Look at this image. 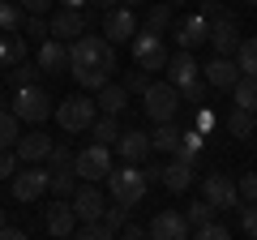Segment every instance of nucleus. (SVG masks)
<instances>
[{"label": "nucleus", "mask_w": 257, "mask_h": 240, "mask_svg": "<svg viewBox=\"0 0 257 240\" xmlns=\"http://www.w3.org/2000/svg\"><path fill=\"white\" fill-rule=\"evenodd\" d=\"M103 185L111 189V202H116V206H124V210H133V206H138L142 197H146L150 180H146V172H142L138 163H124V167H111Z\"/></svg>", "instance_id": "nucleus-2"}, {"label": "nucleus", "mask_w": 257, "mask_h": 240, "mask_svg": "<svg viewBox=\"0 0 257 240\" xmlns=\"http://www.w3.org/2000/svg\"><path fill=\"white\" fill-rule=\"evenodd\" d=\"M43 227H47V236L69 240V236H73V227H77L73 202H69V197H52V202L43 206Z\"/></svg>", "instance_id": "nucleus-10"}, {"label": "nucleus", "mask_w": 257, "mask_h": 240, "mask_svg": "<svg viewBox=\"0 0 257 240\" xmlns=\"http://www.w3.org/2000/svg\"><path fill=\"white\" fill-rule=\"evenodd\" d=\"M47 180H52L47 163H26V167H18V172L9 176V193H13V202H39V197L47 193Z\"/></svg>", "instance_id": "nucleus-7"}, {"label": "nucleus", "mask_w": 257, "mask_h": 240, "mask_svg": "<svg viewBox=\"0 0 257 240\" xmlns=\"http://www.w3.org/2000/svg\"><path fill=\"white\" fill-rule=\"evenodd\" d=\"M133 35H138V13L128 9V5H116V9L103 13V39H107L111 47H116V43H128Z\"/></svg>", "instance_id": "nucleus-11"}, {"label": "nucleus", "mask_w": 257, "mask_h": 240, "mask_svg": "<svg viewBox=\"0 0 257 240\" xmlns=\"http://www.w3.org/2000/svg\"><path fill=\"white\" fill-rule=\"evenodd\" d=\"M18 5L26 13H47V9H52V0H18Z\"/></svg>", "instance_id": "nucleus-46"}, {"label": "nucleus", "mask_w": 257, "mask_h": 240, "mask_svg": "<svg viewBox=\"0 0 257 240\" xmlns=\"http://www.w3.org/2000/svg\"><path fill=\"white\" fill-rule=\"evenodd\" d=\"M22 22H26V9L18 0H0V30H22Z\"/></svg>", "instance_id": "nucleus-34"}, {"label": "nucleus", "mask_w": 257, "mask_h": 240, "mask_svg": "<svg viewBox=\"0 0 257 240\" xmlns=\"http://www.w3.org/2000/svg\"><path fill=\"white\" fill-rule=\"evenodd\" d=\"M86 5H94V9H99V13H107V9H116L120 0H86Z\"/></svg>", "instance_id": "nucleus-49"}, {"label": "nucleus", "mask_w": 257, "mask_h": 240, "mask_svg": "<svg viewBox=\"0 0 257 240\" xmlns=\"http://www.w3.org/2000/svg\"><path fill=\"white\" fill-rule=\"evenodd\" d=\"M35 65H39V73H47V77H64L69 73V43L47 35L43 43H39V52H35Z\"/></svg>", "instance_id": "nucleus-12"}, {"label": "nucleus", "mask_w": 257, "mask_h": 240, "mask_svg": "<svg viewBox=\"0 0 257 240\" xmlns=\"http://www.w3.org/2000/svg\"><path fill=\"white\" fill-rule=\"evenodd\" d=\"M30 56V47H26V39L18 35V30H5L0 35V69H13L18 60H26Z\"/></svg>", "instance_id": "nucleus-25"}, {"label": "nucleus", "mask_w": 257, "mask_h": 240, "mask_svg": "<svg viewBox=\"0 0 257 240\" xmlns=\"http://www.w3.org/2000/svg\"><path fill=\"white\" fill-rule=\"evenodd\" d=\"M172 39L180 47H202L206 39H210V18H206V13H184V18H176L172 22Z\"/></svg>", "instance_id": "nucleus-13"}, {"label": "nucleus", "mask_w": 257, "mask_h": 240, "mask_svg": "<svg viewBox=\"0 0 257 240\" xmlns=\"http://www.w3.org/2000/svg\"><path fill=\"white\" fill-rule=\"evenodd\" d=\"M111 146H116V155L124 163H146L150 159V133L146 129H120V138Z\"/></svg>", "instance_id": "nucleus-17"}, {"label": "nucleus", "mask_w": 257, "mask_h": 240, "mask_svg": "<svg viewBox=\"0 0 257 240\" xmlns=\"http://www.w3.org/2000/svg\"><path fill=\"white\" fill-rule=\"evenodd\" d=\"M120 236H128V240H142V236H146V227H142V223H120Z\"/></svg>", "instance_id": "nucleus-47"}, {"label": "nucleus", "mask_w": 257, "mask_h": 240, "mask_svg": "<svg viewBox=\"0 0 257 240\" xmlns=\"http://www.w3.org/2000/svg\"><path fill=\"white\" fill-rule=\"evenodd\" d=\"M240 39H244V35H240V18H236V13L223 9L219 18H210V39H206V43L214 47V56H231Z\"/></svg>", "instance_id": "nucleus-9"}, {"label": "nucleus", "mask_w": 257, "mask_h": 240, "mask_svg": "<svg viewBox=\"0 0 257 240\" xmlns=\"http://www.w3.org/2000/svg\"><path fill=\"white\" fill-rule=\"evenodd\" d=\"M184 219H189V227H197V223L214 219V206L206 202V197H202V202H189V206H184Z\"/></svg>", "instance_id": "nucleus-36"}, {"label": "nucleus", "mask_w": 257, "mask_h": 240, "mask_svg": "<svg viewBox=\"0 0 257 240\" xmlns=\"http://www.w3.org/2000/svg\"><path fill=\"white\" fill-rule=\"evenodd\" d=\"M5 82H9V90H18V86H30V82H39V65H35V60H18L13 69H5Z\"/></svg>", "instance_id": "nucleus-30"}, {"label": "nucleus", "mask_w": 257, "mask_h": 240, "mask_svg": "<svg viewBox=\"0 0 257 240\" xmlns=\"http://www.w3.org/2000/svg\"><path fill=\"white\" fill-rule=\"evenodd\" d=\"M189 231H193V236H197V240H227V236H231V231L223 227V223H214V219L197 223V227H189Z\"/></svg>", "instance_id": "nucleus-38"}, {"label": "nucleus", "mask_w": 257, "mask_h": 240, "mask_svg": "<svg viewBox=\"0 0 257 240\" xmlns=\"http://www.w3.org/2000/svg\"><path fill=\"white\" fill-rule=\"evenodd\" d=\"M231 94H236V107L257 111V73H240L236 86H231Z\"/></svg>", "instance_id": "nucleus-28"}, {"label": "nucleus", "mask_w": 257, "mask_h": 240, "mask_svg": "<svg viewBox=\"0 0 257 240\" xmlns=\"http://www.w3.org/2000/svg\"><path fill=\"white\" fill-rule=\"evenodd\" d=\"M22 138V120L13 116V107H0V150H9Z\"/></svg>", "instance_id": "nucleus-32"}, {"label": "nucleus", "mask_w": 257, "mask_h": 240, "mask_svg": "<svg viewBox=\"0 0 257 240\" xmlns=\"http://www.w3.org/2000/svg\"><path fill=\"white\" fill-rule=\"evenodd\" d=\"M128 47H133V65L138 69H146V73H155V69H163L167 65V39L159 35V30H146V26H138V35L128 39Z\"/></svg>", "instance_id": "nucleus-4"}, {"label": "nucleus", "mask_w": 257, "mask_h": 240, "mask_svg": "<svg viewBox=\"0 0 257 240\" xmlns=\"http://www.w3.org/2000/svg\"><path fill=\"white\" fill-rule=\"evenodd\" d=\"M0 223H5V206H0Z\"/></svg>", "instance_id": "nucleus-55"}, {"label": "nucleus", "mask_w": 257, "mask_h": 240, "mask_svg": "<svg viewBox=\"0 0 257 240\" xmlns=\"http://www.w3.org/2000/svg\"><path fill=\"white\" fill-rule=\"evenodd\" d=\"M86 133H90L94 142H103V146H111V142L120 138V116H103V111H99V116L90 120V129H86Z\"/></svg>", "instance_id": "nucleus-27"}, {"label": "nucleus", "mask_w": 257, "mask_h": 240, "mask_svg": "<svg viewBox=\"0 0 257 240\" xmlns=\"http://www.w3.org/2000/svg\"><path fill=\"white\" fill-rule=\"evenodd\" d=\"M73 214H77V223H90V219H99L103 214V206H107V197H103V189L94 185V180H86V185H77L73 189Z\"/></svg>", "instance_id": "nucleus-15"}, {"label": "nucleus", "mask_w": 257, "mask_h": 240, "mask_svg": "<svg viewBox=\"0 0 257 240\" xmlns=\"http://www.w3.org/2000/svg\"><path fill=\"white\" fill-rule=\"evenodd\" d=\"M142 172H146V180H150V185H159V180H163V167H159V163H146Z\"/></svg>", "instance_id": "nucleus-48"}, {"label": "nucleus", "mask_w": 257, "mask_h": 240, "mask_svg": "<svg viewBox=\"0 0 257 240\" xmlns=\"http://www.w3.org/2000/svg\"><path fill=\"white\" fill-rule=\"evenodd\" d=\"M163 69H167V82H172L176 90H180V86H189L193 77L202 73V69H197V60H193V52H189V47H180L176 56H167V65H163Z\"/></svg>", "instance_id": "nucleus-20"}, {"label": "nucleus", "mask_w": 257, "mask_h": 240, "mask_svg": "<svg viewBox=\"0 0 257 240\" xmlns=\"http://www.w3.org/2000/svg\"><path fill=\"white\" fill-rule=\"evenodd\" d=\"M94 107H99L103 116H124V111H128V90H124L120 82H103Z\"/></svg>", "instance_id": "nucleus-22"}, {"label": "nucleus", "mask_w": 257, "mask_h": 240, "mask_svg": "<svg viewBox=\"0 0 257 240\" xmlns=\"http://www.w3.org/2000/svg\"><path fill=\"white\" fill-rule=\"evenodd\" d=\"M202 197L206 202L214 206V210H236L240 206V193H236V180H231V176H206L202 180Z\"/></svg>", "instance_id": "nucleus-14"}, {"label": "nucleus", "mask_w": 257, "mask_h": 240, "mask_svg": "<svg viewBox=\"0 0 257 240\" xmlns=\"http://www.w3.org/2000/svg\"><path fill=\"white\" fill-rule=\"evenodd\" d=\"M240 5H257V0H240Z\"/></svg>", "instance_id": "nucleus-54"}, {"label": "nucleus", "mask_w": 257, "mask_h": 240, "mask_svg": "<svg viewBox=\"0 0 257 240\" xmlns=\"http://www.w3.org/2000/svg\"><path fill=\"white\" fill-rule=\"evenodd\" d=\"M180 99H189L193 107H197V103H206V99H210V82H206V77H193L189 86H180Z\"/></svg>", "instance_id": "nucleus-35"}, {"label": "nucleus", "mask_w": 257, "mask_h": 240, "mask_svg": "<svg viewBox=\"0 0 257 240\" xmlns=\"http://www.w3.org/2000/svg\"><path fill=\"white\" fill-rule=\"evenodd\" d=\"M9 107H13V116L22 120V125H43L47 116H52V94L43 90L39 82H30V86H18V90L9 94Z\"/></svg>", "instance_id": "nucleus-3"}, {"label": "nucleus", "mask_w": 257, "mask_h": 240, "mask_svg": "<svg viewBox=\"0 0 257 240\" xmlns=\"http://www.w3.org/2000/svg\"><path fill=\"white\" fill-rule=\"evenodd\" d=\"M73 172L82 176V180H94V185H103L111 172V146H103V142H90L86 150H77L73 155Z\"/></svg>", "instance_id": "nucleus-8"}, {"label": "nucleus", "mask_w": 257, "mask_h": 240, "mask_svg": "<svg viewBox=\"0 0 257 240\" xmlns=\"http://www.w3.org/2000/svg\"><path fill=\"white\" fill-rule=\"evenodd\" d=\"M236 193H240V202H257V172L240 176V185H236Z\"/></svg>", "instance_id": "nucleus-43"}, {"label": "nucleus", "mask_w": 257, "mask_h": 240, "mask_svg": "<svg viewBox=\"0 0 257 240\" xmlns=\"http://www.w3.org/2000/svg\"><path fill=\"white\" fill-rule=\"evenodd\" d=\"M223 125H227V133H231L236 142H248V138L257 133V111H248V107H231Z\"/></svg>", "instance_id": "nucleus-24"}, {"label": "nucleus", "mask_w": 257, "mask_h": 240, "mask_svg": "<svg viewBox=\"0 0 257 240\" xmlns=\"http://www.w3.org/2000/svg\"><path fill=\"white\" fill-rule=\"evenodd\" d=\"M180 129H184V125H176V120H159L155 129H150V150H163V155H172L176 142H180Z\"/></svg>", "instance_id": "nucleus-26"}, {"label": "nucleus", "mask_w": 257, "mask_h": 240, "mask_svg": "<svg viewBox=\"0 0 257 240\" xmlns=\"http://www.w3.org/2000/svg\"><path fill=\"white\" fill-rule=\"evenodd\" d=\"M202 73H206V82H210V90H231L236 77H240V65L231 60V56H214Z\"/></svg>", "instance_id": "nucleus-21"}, {"label": "nucleus", "mask_w": 257, "mask_h": 240, "mask_svg": "<svg viewBox=\"0 0 257 240\" xmlns=\"http://www.w3.org/2000/svg\"><path fill=\"white\" fill-rule=\"evenodd\" d=\"M69 73L77 77L82 90H99L103 82H111L116 73V47L107 43L103 35H77L69 39Z\"/></svg>", "instance_id": "nucleus-1"}, {"label": "nucleus", "mask_w": 257, "mask_h": 240, "mask_svg": "<svg viewBox=\"0 0 257 240\" xmlns=\"http://www.w3.org/2000/svg\"><path fill=\"white\" fill-rule=\"evenodd\" d=\"M73 189H77V172L73 167H56L52 180H47V193L52 197H73Z\"/></svg>", "instance_id": "nucleus-29"}, {"label": "nucleus", "mask_w": 257, "mask_h": 240, "mask_svg": "<svg viewBox=\"0 0 257 240\" xmlns=\"http://www.w3.org/2000/svg\"><path fill=\"white\" fill-rule=\"evenodd\" d=\"M0 107H9V99H5V94H0Z\"/></svg>", "instance_id": "nucleus-53"}, {"label": "nucleus", "mask_w": 257, "mask_h": 240, "mask_svg": "<svg viewBox=\"0 0 257 240\" xmlns=\"http://www.w3.org/2000/svg\"><path fill=\"white\" fill-rule=\"evenodd\" d=\"M18 163H22V159H18V150H0V180H9V176L13 172H18Z\"/></svg>", "instance_id": "nucleus-44"}, {"label": "nucleus", "mask_w": 257, "mask_h": 240, "mask_svg": "<svg viewBox=\"0 0 257 240\" xmlns=\"http://www.w3.org/2000/svg\"><path fill=\"white\" fill-rule=\"evenodd\" d=\"M146 236H155V240H184L189 236V219H184V210H159L155 219L146 223Z\"/></svg>", "instance_id": "nucleus-16"}, {"label": "nucleus", "mask_w": 257, "mask_h": 240, "mask_svg": "<svg viewBox=\"0 0 257 240\" xmlns=\"http://www.w3.org/2000/svg\"><path fill=\"white\" fill-rule=\"evenodd\" d=\"M193 129H197V133H206V138H210V133L219 129V120H214V111L197 103V111H193Z\"/></svg>", "instance_id": "nucleus-40"}, {"label": "nucleus", "mask_w": 257, "mask_h": 240, "mask_svg": "<svg viewBox=\"0 0 257 240\" xmlns=\"http://www.w3.org/2000/svg\"><path fill=\"white\" fill-rule=\"evenodd\" d=\"M22 30H26V39H39V43H43V39L52 35V30H47V18H43V13H26Z\"/></svg>", "instance_id": "nucleus-37"}, {"label": "nucleus", "mask_w": 257, "mask_h": 240, "mask_svg": "<svg viewBox=\"0 0 257 240\" xmlns=\"http://www.w3.org/2000/svg\"><path fill=\"white\" fill-rule=\"evenodd\" d=\"M43 163H47V172H56V167H73V150L64 146V142H56V146H52V155H47Z\"/></svg>", "instance_id": "nucleus-39"}, {"label": "nucleus", "mask_w": 257, "mask_h": 240, "mask_svg": "<svg viewBox=\"0 0 257 240\" xmlns=\"http://www.w3.org/2000/svg\"><path fill=\"white\" fill-rule=\"evenodd\" d=\"M52 146H56V142L47 138L43 129H35V133H22V138L13 142V150H18V159H22V163H43V159L52 155Z\"/></svg>", "instance_id": "nucleus-19"}, {"label": "nucleus", "mask_w": 257, "mask_h": 240, "mask_svg": "<svg viewBox=\"0 0 257 240\" xmlns=\"http://www.w3.org/2000/svg\"><path fill=\"white\" fill-rule=\"evenodd\" d=\"M231 60L240 65V73H257V39H253V35L240 39L236 52H231Z\"/></svg>", "instance_id": "nucleus-31"}, {"label": "nucleus", "mask_w": 257, "mask_h": 240, "mask_svg": "<svg viewBox=\"0 0 257 240\" xmlns=\"http://www.w3.org/2000/svg\"><path fill=\"white\" fill-rule=\"evenodd\" d=\"M120 5H128V9H138V5H146V0H120Z\"/></svg>", "instance_id": "nucleus-51"}, {"label": "nucleus", "mask_w": 257, "mask_h": 240, "mask_svg": "<svg viewBox=\"0 0 257 240\" xmlns=\"http://www.w3.org/2000/svg\"><path fill=\"white\" fill-rule=\"evenodd\" d=\"M120 86H124L128 94H146L150 77H146V69H133V73H128V77H124V82H120Z\"/></svg>", "instance_id": "nucleus-42"}, {"label": "nucleus", "mask_w": 257, "mask_h": 240, "mask_svg": "<svg viewBox=\"0 0 257 240\" xmlns=\"http://www.w3.org/2000/svg\"><path fill=\"white\" fill-rule=\"evenodd\" d=\"M0 240H26V231H22V227H13V223L5 219V223H0Z\"/></svg>", "instance_id": "nucleus-45"}, {"label": "nucleus", "mask_w": 257, "mask_h": 240, "mask_svg": "<svg viewBox=\"0 0 257 240\" xmlns=\"http://www.w3.org/2000/svg\"><path fill=\"white\" fill-rule=\"evenodd\" d=\"M52 116L60 120L64 133H86V129H90V120L99 116V107H94L90 94H69L64 103H56V107H52Z\"/></svg>", "instance_id": "nucleus-6"}, {"label": "nucleus", "mask_w": 257, "mask_h": 240, "mask_svg": "<svg viewBox=\"0 0 257 240\" xmlns=\"http://www.w3.org/2000/svg\"><path fill=\"white\" fill-rule=\"evenodd\" d=\"M47 30H52V39H77V35H86L90 30V22H86V13L82 9H60V13H52L47 18Z\"/></svg>", "instance_id": "nucleus-18"}, {"label": "nucleus", "mask_w": 257, "mask_h": 240, "mask_svg": "<svg viewBox=\"0 0 257 240\" xmlns=\"http://www.w3.org/2000/svg\"><path fill=\"white\" fill-rule=\"evenodd\" d=\"M0 77H5V69H0Z\"/></svg>", "instance_id": "nucleus-56"}, {"label": "nucleus", "mask_w": 257, "mask_h": 240, "mask_svg": "<svg viewBox=\"0 0 257 240\" xmlns=\"http://www.w3.org/2000/svg\"><path fill=\"white\" fill-rule=\"evenodd\" d=\"M163 5H189V0H163Z\"/></svg>", "instance_id": "nucleus-52"}, {"label": "nucleus", "mask_w": 257, "mask_h": 240, "mask_svg": "<svg viewBox=\"0 0 257 240\" xmlns=\"http://www.w3.org/2000/svg\"><path fill=\"white\" fill-rule=\"evenodd\" d=\"M172 22H176L172 5H150V9H146V30H159V35H167V30H172Z\"/></svg>", "instance_id": "nucleus-33"}, {"label": "nucleus", "mask_w": 257, "mask_h": 240, "mask_svg": "<svg viewBox=\"0 0 257 240\" xmlns=\"http://www.w3.org/2000/svg\"><path fill=\"white\" fill-rule=\"evenodd\" d=\"M56 5H64V9H77V5H86V0H56Z\"/></svg>", "instance_id": "nucleus-50"}, {"label": "nucleus", "mask_w": 257, "mask_h": 240, "mask_svg": "<svg viewBox=\"0 0 257 240\" xmlns=\"http://www.w3.org/2000/svg\"><path fill=\"white\" fill-rule=\"evenodd\" d=\"M159 185H163L167 193H176V197H180L184 189L193 185V163H180V159H172V163L163 167V180H159Z\"/></svg>", "instance_id": "nucleus-23"}, {"label": "nucleus", "mask_w": 257, "mask_h": 240, "mask_svg": "<svg viewBox=\"0 0 257 240\" xmlns=\"http://www.w3.org/2000/svg\"><path fill=\"white\" fill-rule=\"evenodd\" d=\"M142 111H146L150 125H159V120H176V116H180V90H176L172 82H150L146 94H142Z\"/></svg>", "instance_id": "nucleus-5"}, {"label": "nucleus", "mask_w": 257, "mask_h": 240, "mask_svg": "<svg viewBox=\"0 0 257 240\" xmlns=\"http://www.w3.org/2000/svg\"><path fill=\"white\" fill-rule=\"evenodd\" d=\"M240 231L257 240V202H244V210H240Z\"/></svg>", "instance_id": "nucleus-41"}]
</instances>
